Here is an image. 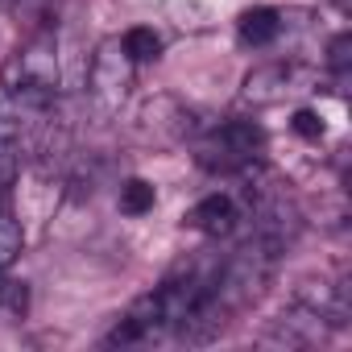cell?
<instances>
[{
    "label": "cell",
    "mask_w": 352,
    "mask_h": 352,
    "mask_svg": "<svg viewBox=\"0 0 352 352\" xmlns=\"http://www.w3.org/2000/svg\"><path fill=\"white\" fill-rule=\"evenodd\" d=\"M21 245H25V228H21V220H17L9 208H0V274H5V270L21 257Z\"/></svg>",
    "instance_id": "obj_8"
},
{
    "label": "cell",
    "mask_w": 352,
    "mask_h": 352,
    "mask_svg": "<svg viewBox=\"0 0 352 352\" xmlns=\"http://www.w3.org/2000/svg\"><path fill=\"white\" fill-rule=\"evenodd\" d=\"M58 38L54 30L30 34L5 63H0V87L9 96H54L58 87Z\"/></svg>",
    "instance_id": "obj_1"
},
{
    "label": "cell",
    "mask_w": 352,
    "mask_h": 352,
    "mask_svg": "<svg viewBox=\"0 0 352 352\" xmlns=\"http://www.w3.org/2000/svg\"><path fill=\"white\" fill-rule=\"evenodd\" d=\"M153 204H157V187L153 183H145V179H129L124 187H120V212L124 216H145V212H153Z\"/></svg>",
    "instance_id": "obj_9"
},
{
    "label": "cell",
    "mask_w": 352,
    "mask_h": 352,
    "mask_svg": "<svg viewBox=\"0 0 352 352\" xmlns=\"http://www.w3.org/2000/svg\"><path fill=\"white\" fill-rule=\"evenodd\" d=\"M187 228H195V232H204V236H232L236 232V224H241V208H236V199L232 195H208V199H199L187 216Z\"/></svg>",
    "instance_id": "obj_5"
},
{
    "label": "cell",
    "mask_w": 352,
    "mask_h": 352,
    "mask_svg": "<svg viewBox=\"0 0 352 352\" xmlns=\"http://www.w3.org/2000/svg\"><path fill=\"white\" fill-rule=\"evenodd\" d=\"M133 58L120 50V42L112 38V42H104L100 46V54L91 58V71H87V87H91V96L104 104V108H116L124 96H129V83H133Z\"/></svg>",
    "instance_id": "obj_4"
},
{
    "label": "cell",
    "mask_w": 352,
    "mask_h": 352,
    "mask_svg": "<svg viewBox=\"0 0 352 352\" xmlns=\"http://www.w3.org/2000/svg\"><path fill=\"white\" fill-rule=\"evenodd\" d=\"M290 129H294L302 141H323V133H327V124H323V116H319L315 108H298V112L290 116Z\"/></svg>",
    "instance_id": "obj_10"
},
{
    "label": "cell",
    "mask_w": 352,
    "mask_h": 352,
    "mask_svg": "<svg viewBox=\"0 0 352 352\" xmlns=\"http://www.w3.org/2000/svg\"><path fill=\"white\" fill-rule=\"evenodd\" d=\"M265 149V129L253 120H220L195 141V162L212 174H249Z\"/></svg>",
    "instance_id": "obj_2"
},
{
    "label": "cell",
    "mask_w": 352,
    "mask_h": 352,
    "mask_svg": "<svg viewBox=\"0 0 352 352\" xmlns=\"http://www.w3.org/2000/svg\"><path fill=\"white\" fill-rule=\"evenodd\" d=\"M116 42H120V50H124L133 63H153V58L162 54V38H157L149 25H133V30H124Z\"/></svg>",
    "instance_id": "obj_7"
},
{
    "label": "cell",
    "mask_w": 352,
    "mask_h": 352,
    "mask_svg": "<svg viewBox=\"0 0 352 352\" xmlns=\"http://www.w3.org/2000/svg\"><path fill=\"white\" fill-rule=\"evenodd\" d=\"M327 67H331L336 75H348V67H352V38H348V34H336V38H331V46H327Z\"/></svg>",
    "instance_id": "obj_11"
},
{
    "label": "cell",
    "mask_w": 352,
    "mask_h": 352,
    "mask_svg": "<svg viewBox=\"0 0 352 352\" xmlns=\"http://www.w3.org/2000/svg\"><path fill=\"white\" fill-rule=\"evenodd\" d=\"M282 9H274V5H253V9H245L241 17H236V34H241V42L245 46H274L278 42V34H282Z\"/></svg>",
    "instance_id": "obj_6"
},
{
    "label": "cell",
    "mask_w": 352,
    "mask_h": 352,
    "mask_svg": "<svg viewBox=\"0 0 352 352\" xmlns=\"http://www.w3.org/2000/svg\"><path fill=\"white\" fill-rule=\"evenodd\" d=\"M315 71L294 63V58H282V63H270V67H257L245 75V100L265 108V104H282V100H294L302 91H315Z\"/></svg>",
    "instance_id": "obj_3"
}]
</instances>
